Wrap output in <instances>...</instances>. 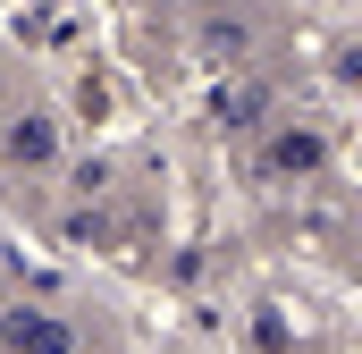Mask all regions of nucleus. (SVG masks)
Here are the masks:
<instances>
[{
  "label": "nucleus",
  "instance_id": "obj_3",
  "mask_svg": "<svg viewBox=\"0 0 362 354\" xmlns=\"http://www.w3.org/2000/svg\"><path fill=\"white\" fill-rule=\"evenodd\" d=\"M0 161H8V169H51V161H59V118L34 110V101L8 110V127H0Z\"/></svg>",
  "mask_w": 362,
  "mask_h": 354
},
{
  "label": "nucleus",
  "instance_id": "obj_4",
  "mask_svg": "<svg viewBox=\"0 0 362 354\" xmlns=\"http://www.w3.org/2000/svg\"><path fill=\"white\" fill-rule=\"evenodd\" d=\"M194 42H202V59H245V51H253V25L228 17V8H211V17L194 25Z\"/></svg>",
  "mask_w": 362,
  "mask_h": 354
},
{
  "label": "nucleus",
  "instance_id": "obj_2",
  "mask_svg": "<svg viewBox=\"0 0 362 354\" xmlns=\"http://www.w3.org/2000/svg\"><path fill=\"white\" fill-rule=\"evenodd\" d=\"M0 354H76V329L51 304H8L0 312Z\"/></svg>",
  "mask_w": 362,
  "mask_h": 354
},
{
  "label": "nucleus",
  "instance_id": "obj_1",
  "mask_svg": "<svg viewBox=\"0 0 362 354\" xmlns=\"http://www.w3.org/2000/svg\"><path fill=\"white\" fill-rule=\"evenodd\" d=\"M320 169H329V135H320L312 118L270 127V144L253 152V177H262V185H312Z\"/></svg>",
  "mask_w": 362,
  "mask_h": 354
}]
</instances>
